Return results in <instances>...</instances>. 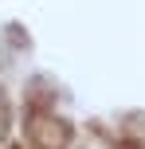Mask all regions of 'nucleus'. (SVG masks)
<instances>
[{
	"mask_svg": "<svg viewBox=\"0 0 145 149\" xmlns=\"http://www.w3.org/2000/svg\"><path fill=\"white\" fill-rule=\"evenodd\" d=\"M28 137H31L35 149H63V145L71 141V122L55 118L51 110L31 114V118H28Z\"/></svg>",
	"mask_w": 145,
	"mask_h": 149,
	"instance_id": "1",
	"label": "nucleus"
},
{
	"mask_svg": "<svg viewBox=\"0 0 145 149\" xmlns=\"http://www.w3.org/2000/svg\"><path fill=\"white\" fill-rule=\"evenodd\" d=\"M8 130H12V102H8V94L0 90V141L8 137Z\"/></svg>",
	"mask_w": 145,
	"mask_h": 149,
	"instance_id": "2",
	"label": "nucleus"
}]
</instances>
